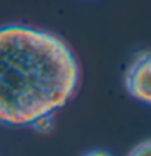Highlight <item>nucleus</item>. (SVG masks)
Returning a JSON list of instances; mask_svg holds the SVG:
<instances>
[{"label":"nucleus","mask_w":151,"mask_h":156,"mask_svg":"<svg viewBox=\"0 0 151 156\" xmlns=\"http://www.w3.org/2000/svg\"><path fill=\"white\" fill-rule=\"evenodd\" d=\"M80 65L55 34L26 24L0 28V124L33 125L75 96Z\"/></svg>","instance_id":"obj_1"},{"label":"nucleus","mask_w":151,"mask_h":156,"mask_svg":"<svg viewBox=\"0 0 151 156\" xmlns=\"http://www.w3.org/2000/svg\"><path fill=\"white\" fill-rule=\"evenodd\" d=\"M149 68H151L149 52L143 51L133 58V62L130 63L125 72V88L128 91V94L146 106L151 101Z\"/></svg>","instance_id":"obj_2"},{"label":"nucleus","mask_w":151,"mask_h":156,"mask_svg":"<svg viewBox=\"0 0 151 156\" xmlns=\"http://www.w3.org/2000/svg\"><path fill=\"white\" fill-rule=\"evenodd\" d=\"M33 129H36L37 132H49L54 127V119H52V114L49 115H44L41 119H37L34 124L31 125Z\"/></svg>","instance_id":"obj_3"},{"label":"nucleus","mask_w":151,"mask_h":156,"mask_svg":"<svg viewBox=\"0 0 151 156\" xmlns=\"http://www.w3.org/2000/svg\"><path fill=\"white\" fill-rule=\"evenodd\" d=\"M128 156H149V140H145L138 146H135Z\"/></svg>","instance_id":"obj_4"},{"label":"nucleus","mask_w":151,"mask_h":156,"mask_svg":"<svg viewBox=\"0 0 151 156\" xmlns=\"http://www.w3.org/2000/svg\"><path fill=\"white\" fill-rule=\"evenodd\" d=\"M85 156H112V154L104 151V150H93V151H90V153H86Z\"/></svg>","instance_id":"obj_5"}]
</instances>
